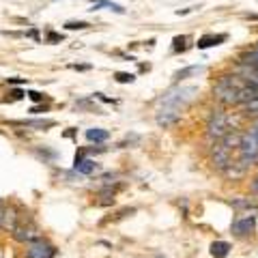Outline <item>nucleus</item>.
Listing matches in <instances>:
<instances>
[{
  "mask_svg": "<svg viewBox=\"0 0 258 258\" xmlns=\"http://www.w3.org/2000/svg\"><path fill=\"white\" fill-rule=\"evenodd\" d=\"M243 82H237L235 76H224L217 86L213 88L215 99L224 103V106H232V103H239V88Z\"/></svg>",
  "mask_w": 258,
  "mask_h": 258,
  "instance_id": "nucleus-1",
  "label": "nucleus"
},
{
  "mask_svg": "<svg viewBox=\"0 0 258 258\" xmlns=\"http://www.w3.org/2000/svg\"><path fill=\"white\" fill-rule=\"evenodd\" d=\"M239 153H241V164L247 166L249 161H254L258 155V138L254 136V132H247L241 136L239 142Z\"/></svg>",
  "mask_w": 258,
  "mask_h": 258,
  "instance_id": "nucleus-2",
  "label": "nucleus"
},
{
  "mask_svg": "<svg viewBox=\"0 0 258 258\" xmlns=\"http://www.w3.org/2000/svg\"><path fill=\"white\" fill-rule=\"evenodd\" d=\"M194 93H196V86H187V88H179V91H170V93H166L164 97H161V103L168 106V108L181 110V106H185V103L191 99Z\"/></svg>",
  "mask_w": 258,
  "mask_h": 258,
  "instance_id": "nucleus-3",
  "label": "nucleus"
},
{
  "mask_svg": "<svg viewBox=\"0 0 258 258\" xmlns=\"http://www.w3.org/2000/svg\"><path fill=\"white\" fill-rule=\"evenodd\" d=\"M230 132V127H228V116L222 114V112H215V114L211 116V120H209V127H207V134H209V138H215V140H220L224 138L226 134Z\"/></svg>",
  "mask_w": 258,
  "mask_h": 258,
  "instance_id": "nucleus-4",
  "label": "nucleus"
},
{
  "mask_svg": "<svg viewBox=\"0 0 258 258\" xmlns=\"http://www.w3.org/2000/svg\"><path fill=\"white\" fill-rule=\"evenodd\" d=\"M26 256L28 258H54V247L47 243L45 239H35L32 243H28V249H26Z\"/></svg>",
  "mask_w": 258,
  "mask_h": 258,
  "instance_id": "nucleus-5",
  "label": "nucleus"
},
{
  "mask_svg": "<svg viewBox=\"0 0 258 258\" xmlns=\"http://www.w3.org/2000/svg\"><path fill=\"white\" fill-rule=\"evenodd\" d=\"M11 232H13V239L15 241H22V243H32L35 239H39L37 228L32 224H26V222L15 224L13 228H11Z\"/></svg>",
  "mask_w": 258,
  "mask_h": 258,
  "instance_id": "nucleus-6",
  "label": "nucleus"
},
{
  "mask_svg": "<svg viewBox=\"0 0 258 258\" xmlns=\"http://www.w3.org/2000/svg\"><path fill=\"white\" fill-rule=\"evenodd\" d=\"M179 118H181V114H179V110H176V108L164 106V108L157 112V125H161V127H170V125H174Z\"/></svg>",
  "mask_w": 258,
  "mask_h": 258,
  "instance_id": "nucleus-7",
  "label": "nucleus"
},
{
  "mask_svg": "<svg viewBox=\"0 0 258 258\" xmlns=\"http://www.w3.org/2000/svg\"><path fill=\"white\" fill-rule=\"evenodd\" d=\"M226 41V35H205L198 39V50H207V47H213V45H220Z\"/></svg>",
  "mask_w": 258,
  "mask_h": 258,
  "instance_id": "nucleus-8",
  "label": "nucleus"
},
{
  "mask_svg": "<svg viewBox=\"0 0 258 258\" xmlns=\"http://www.w3.org/2000/svg\"><path fill=\"white\" fill-rule=\"evenodd\" d=\"M205 67L203 64H191V67H185V69H179L174 74V80L176 82H181V80H187L189 76H196V74H203Z\"/></svg>",
  "mask_w": 258,
  "mask_h": 258,
  "instance_id": "nucleus-9",
  "label": "nucleus"
},
{
  "mask_svg": "<svg viewBox=\"0 0 258 258\" xmlns=\"http://www.w3.org/2000/svg\"><path fill=\"white\" fill-rule=\"evenodd\" d=\"M86 138L91 142H106L110 138V134L106 132V129H86Z\"/></svg>",
  "mask_w": 258,
  "mask_h": 258,
  "instance_id": "nucleus-10",
  "label": "nucleus"
},
{
  "mask_svg": "<svg viewBox=\"0 0 258 258\" xmlns=\"http://www.w3.org/2000/svg\"><path fill=\"white\" fill-rule=\"evenodd\" d=\"M252 230H254V217H245V220H241V222L235 224L237 235H249Z\"/></svg>",
  "mask_w": 258,
  "mask_h": 258,
  "instance_id": "nucleus-11",
  "label": "nucleus"
},
{
  "mask_svg": "<svg viewBox=\"0 0 258 258\" xmlns=\"http://www.w3.org/2000/svg\"><path fill=\"white\" fill-rule=\"evenodd\" d=\"M74 166H76V170H78V172H84V174L93 172L95 168H97L93 159H80V161H74Z\"/></svg>",
  "mask_w": 258,
  "mask_h": 258,
  "instance_id": "nucleus-12",
  "label": "nucleus"
},
{
  "mask_svg": "<svg viewBox=\"0 0 258 258\" xmlns=\"http://www.w3.org/2000/svg\"><path fill=\"white\" fill-rule=\"evenodd\" d=\"M211 254L217 256V258H224L228 254V243H224V241H217V243L211 245Z\"/></svg>",
  "mask_w": 258,
  "mask_h": 258,
  "instance_id": "nucleus-13",
  "label": "nucleus"
},
{
  "mask_svg": "<svg viewBox=\"0 0 258 258\" xmlns=\"http://www.w3.org/2000/svg\"><path fill=\"white\" fill-rule=\"evenodd\" d=\"M97 7H108V9L112 11H116V13H125V9L120 5H114V3H110V0H95V7H93V11L97 9Z\"/></svg>",
  "mask_w": 258,
  "mask_h": 258,
  "instance_id": "nucleus-14",
  "label": "nucleus"
},
{
  "mask_svg": "<svg viewBox=\"0 0 258 258\" xmlns=\"http://www.w3.org/2000/svg\"><path fill=\"white\" fill-rule=\"evenodd\" d=\"M26 127H39V129H47V127H54V120H28V123H22Z\"/></svg>",
  "mask_w": 258,
  "mask_h": 258,
  "instance_id": "nucleus-15",
  "label": "nucleus"
},
{
  "mask_svg": "<svg viewBox=\"0 0 258 258\" xmlns=\"http://www.w3.org/2000/svg\"><path fill=\"white\" fill-rule=\"evenodd\" d=\"M114 80H116V82H120V84H132L134 80H136V76H134V74H123V71H118V74H114Z\"/></svg>",
  "mask_w": 258,
  "mask_h": 258,
  "instance_id": "nucleus-16",
  "label": "nucleus"
},
{
  "mask_svg": "<svg viewBox=\"0 0 258 258\" xmlns=\"http://www.w3.org/2000/svg\"><path fill=\"white\" fill-rule=\"evenodd\" d=\"M185 41H187V37H183V35L181 37H174L172 39V50L174 52H183L185 50Z\"/></svg>",
  "mask_w": 258,
  "mask_h": 258,
  "instance_id": "nucleus-17",
  "label": "nucleus"
},
{
  "mask_svg": "<svg viewBox=\"0 0 258 258\" xmlns=\"http://www.w3.org/2000/svg\"><path fill=\"white\" fill-rule=\"evenodd\" d=\"M88 26H91V24H86V22H67L64 24V28L67 30H84Z\"/></svg>",
  "mask_w": 258,
  "mask_h": 258,
  "instance_id": "nucleus-18",
  "label": "nucleus"
},
{
  "mask_svg": "<svg viewBox=\"0 0 258 258\" xmlns=\"http://www.w3.org/2000/svg\"><path fill=\"white\" fill-rule=\"evenodd\" d=\"M245 110L249 112V114H258V95L254 97L252 101H247V103H245Z\"/></svg>",
  "mask_w": 258,
  "mask_h": 258,
  "instance_id": "nucleus-19",
  "label": "nucleus"
},
{
  "mask_svg": "<svg viewBox=\"0 0 258 258\" xmlns=\"http://www.w3.org/2000/svg\"><path fill=\"white\" fill-rule=\"evenodd\" d=\"M26 95L30 97L32 101H41V99H43V95H41V93H37V91H28Z\"/></svg>",
  "mask_w": 258,
  "mask_h": 258,
  "instance_id": "nucleus-20",
  "label": "nucleus"
},
{
  "mask_svg": "<svg viewBox=\"0 0 258 258\" xmlns=\"http://www.w3.org/2000/svg\"><path fill=\"white\" fill-rule=\"evenodd\" d=\"M47 39H50V41H62V37L56 35V32H47Z\"/></svg>",
  "mask_w": 258,
  "mask_h": 258,
  "instance_id": "nucleus-21",
  "label": "nucleus"
},
{
  "mask_svg": "<svg viewBox=\"0 0 258 258\" xmlns=\"http://www.w3.org/2000/svg\"><path fill=\"white\" fill-rule=\"evenodd\" d=\"M24 82H26L24 78H9V84H24Z\"/></svg>",
  "mask_w": 258,
  "mask_h": 258,
  "instance_id": "nucleus-22",
  "label": "nucleus"
},
{
  "mask_svg": "<svg viewBox=\"0 0 258 258\" xmlns=\"http://www.w3.org/2000/svg\"><path fill=\"white\" fill-rule=\"evenodd\" d=\"M194 9H196V7H189V9H179V11H176V15H187V13H191Z\"/></svg>",
  "mask_w": 258,
  "mask_h": 258,
  "instance_id": "nucleus-23",
  "label": "nucleus"
},
{
  "mask_svg": "<svg viewBox=\"0 0 258 258\" xmlns=\"http://www.w3.org/2000/svg\"><path fill=\"white\" fill-rule=\"evenodd\" d=\"M11 95H13V99H22V97H24V93H22V91H18V88H15V91H13Z\"/></svg>",
  "mask_w": 258,
  "mask_h": 258,
  "instance_id": "nucleus-24",
  "label": "nucleus"
},
{
  "mask_svg": "<svg viewBox=\"0 0 258 258\" xmlns=\"http://www.w3.org/2000/svg\"><path fill=\"white\" fill-rule=\"evenodd\" d=\"M254 136H256V138H258V123H256V127H254Z\"/></svg>",
  "mask_w": 258,
  "mask_h": 258,
  "instance_id": "nucleus-25",
  "label": "nucleus"
},
{
  "mask_svg": "<svg viewBox=\"0 0 258 258\" xmlns=\"http://www.w3.org/2000/svg\"><path fill=\"white\" fill-rule=\"evenodd\" d=\"M254 189H256V191H258V179H256V183H254Z\"/></svg>",
  "mask_w": 258,
  "mask_h": 258,
  "instance_id": "nucleus-26",
  "label": "nucleus"
},
{
  "mask_svg": "<svg viewBox=\"0 0 258 258\" xmlns=\"http://www.w3.org/2000/svg\"><path fill=\"white\" fill-rule=\"evenodd\" d=\"M254 161H256V164H258V155H256V159H254Z\"/></svg>",
  "mask_w": 258,
  "mask_h": 258,
  "instance_id": "nucleus-27",
  "label": "nucleus"
}]
</instances>
